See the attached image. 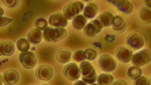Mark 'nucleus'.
<instances>
[{
	"label": "nucleus",
	"mask_w": 151,
	"mask_h": 85,
	"mask_svg": "<svg viewBox=\"0 0 151 85\" xmlns=\"http://www.w3.org/2000/svg\"><path fill=\"white\" fill-rule=\"evenodd\" d=\"M67 31L64 28H55L48 26L42 32L43 39L47 42L56 43L67 37Z\"/></svg>",
	"instance_id": "obj_1"
},
{
	"label": "nucleus",
	"mask_w": 151,
	"mask_h": 85,
	"mask_svg": "<svg viewBox=\"0 0 151 85\" xmlns=\"http://www.w3.org/2000/svg\"><path fill=\"white\" fill-rule=\"evenodd\" d=\"M79 68L80 69L83 81L87 84H92L96 82L98 78L96 71L90 62L84 61L81 63Z\"/></svg>",
	"instance_id": "obj_2"
},
{
	"label": "nucleus",
	"mask_w": 151,
	"mask_h": 85,
	"mask_svg": "<svg viewBox=\"0 0 151 85\" xmlns=\"http://www.w3.org/2000/svg\"><path fill=\"white\" fill-rule=\"evenodd\" d=\"M84 4L81 2H70L63 9V15L67 21H71L84 9Z\"/></svg>",
	"instance_id": "obj_3"
},
{
	"label": "nucleus",
	"mask_w": 151,
	"mask_h": 85,
	"mask_svg": "<svg viewBox=\"0 0 151 85\" xmlns=\"http://www.w3.org/2000/svg\"><path fill=\"white\" fill-rule=\"evenodd\" d=\"M151 60V52L149 49H143L133 54L132 56V62L133 66L137 67L144 66L150 63Z\"/></svg>",
	"instance_id": "obj_4"
},
{
	"label": "nucleus",
	"mask_w": 151,
	"mask_h": 85,
	"mask_svg": "<svg viewBox=\"0 0 151 85\" xmlns=\"http://www.w3.org/2000/svg\"><path fill=\"white\" fill-rule=\"evenodd\" d=\"M145 39L144 36L139 32H132L126 39V44L133 50H139L143 48Z\"/></svg>",
	"instance_id": "obj_5"
},
{
	"label": "nucleus",
	"mask_w": 151,
	"mask_h": 85,
	"mask_svg": "<svg viewBox=\"0 0 151 85\" xmlns=\"http://www.w3.org/2000/svg\"><path fill=\"white\" fill-rule=\"evenodd\" d=\"M98 65L100 69L106 72H112L116 68V62L108 54H104L101 56L98 60Z\"/></svg>",
	"instance_id": "obj_6"
},
{
	"label": "nucleus",
	"mask_w": 151,
	"mask_h": 85,
	"mask_svg": "<svg viewBox=\"0 0 151 85\" xmlns=\"http://www.w3.org/2000/svg\"><path fill=\"white\" fill-rule=\"evenodd\" d=\"M19 60L22 64L23 66L27 69H31L36 66L37 60L34 54L32 51L21 52L19 55Z\"/></svg>",
	"instance_id": "obj_7"
},
{
	"label": "nucleus",
	"mask_w": 151,
	"mask_h": 85,
	"mask_svg": "<svg viewBox=\"0 0 151 85\" xmlns=\"http://www.w3.org/2000/svg\"><path fill=\"white\" fill-rule=\"evenodd\" d=\"M64 74L66 78L71 81H76L80 78L81 72L76 63H68L64 66Z\"/></svg>",
	"instance_id": "obj_8"
},
{
	"label": "nucleus",
	"mask_w": 151,
	"mask_h": 85,
	"mask_svg": "<svg viewBox=\"0 0 151 85\" xmlns=\"http://www.w3.org/2000/svg\"><path fill=\"white\" fill-rule=\"evenodd\" d=\"M102 25L97 19H93L88 23L83 29V32L88 37L94 38L99 33L102 29Z\"/></svg>",
	"instance_id": "obj_9"
},
{
	"label": "nucleus",
	"mask_w": 151,
	"mask_h": 85,
	"mask_svg": "<svg viewBox=\"0 0 151 85\" xmlns=\"http://www.w3.org/2000/svg\"><path fill=\"white\" fill-rule=\"evenodd\" d=\"M110 3L113 4L119 11L126 15H129L134 11V5L129 1L126 0H110Z\"/></svg>",
	"instance_id": "obj_10"
},
{
	"label": "nucleus",
	"mask_w": 151,
	"mask_h": 85,
	"mask_svg": "<svg viewBox=\"0 0 151 85\" xmlns=\"http://www.w3.org/2000/svg\"><path fill=\"white\" fill-rule=\"evenodd\" d=\"M53 69L48 65H42L38 67V69L36 71V75L40 80L48 81L51 80L53 76Z\"/></svg>",
	"instance_id": "obj_11"
},
{
	"label": "nucleus",
	"mask_w": 151,
	"mask_h": 85,
	"mask_svg": "<svg viewBox=\"0 0 151 85\" xmlns=\"http://www.w3.org/2000/svg\"><path fill=\"white\" fill-rule=\"evenodd\" d=\"M48 24L52 27L55 28H64L68 24V21L64 17V15L60 13L53 14L49 17Z\"/></svg>",
	"instance_id": "obj_12"
},
{
	"label": "nucleus",
	"mask_w": 151,
	"mask_h": 85,
	"mask_svg": "<svg viewBox=\"0 0 151 85\" xmlns=\"http://www.w3.org/2000/svg\"><path fill=\"white\" fill-rule=\"evenodd\" d=\"M111 26L114 32L117 33H122L126 29L127 23L122 16L116 15L113 16Z\"/></svg>",
	"instance_id": "obj_13"
},
{
	"label": "nucleus",
	"mask_w": 151,
	"mask_h": 85,
	"mask_svg": "<svg viewBox=\"0 0 151 85\" xmlns=\"http://www.w3.org/2000/svg\"><path fill=\"white\" fill-rule=\"evenodd\" d=\"M133 53L132 51L125 47H119L116 51V56L119 61L123 63H129L131 62Z\"/></svg>",
	"instance_id": "obj_14"
},
{
	"label": "nucleus",
	"mask_w": 151,
	"mask_h": 85,
	"mask_svg": "<svg viewBox=\"0 0 151 85\" xmlns=\"http://www.w3.org/2000/svg\"><path fill=\"white\" fill-rule=\"evenodd\" d=\"M19 73L15 69H9L4 71L2 79L5 85H12L18 82Z\"/></svg>",
	"instance_id": "obj_15"
},
{
	"label": "nucleus",
	"mask_w": 151,
	"mask_h": 85,
	"mask_svg": "<svg viewBox=\"0 0 151 85\" xmlns=\"http://www.w3.org/2000/svg\"><path fill=\"white\" fill-rule=\"evenodd\" d=\"M15 51L14 43L11 41H0V56H12Z\"/></svg>",
	"instance_id": "obj_16"
},
{
	"label": "nucleus",
	"mask_w": 151,
	"mask_h": 85,
	"mask_svg": "<svg viewBox=\"0 0 151 85\" xmlns=\"http://www.w3.org/2000/svg\"><path fill=\"white\" fill-rule=\"evenodd\" d=\"M98 6L96 3L94 2H89L84 7L83 9V15L86 17V19H94L97 16L98 13Z\"/></svg>",
	"instance_id": "obj_17"
},
{
	"label": "nucleus",
	"mask_w": 151,
	"mask_h": 85,
	"mask_svg": "<svg viewBox=\"0 0 151 85\" xmlns=\"http://www.w3.org/2000/svg\"><path fill=\"white\" fill-rule=\"evenodd\" d=\"M27 40L32 44H39L42 40V32L37 29H32L27 33Z\"/></svg>",
	"instance_id": "obj_18"
},
{
	"label": "nucleus",
	"mask_w": 151,
	"mask_h": 85,
	"mask_svg": "<svg viewBox=\"0 0 151 85\" xmlns=\"http://www.w3.org/2000/svg\"><path fill=\"white\" fill-rule=\"evenodd\" d=\"M72 57V53L70 50L66 48H60L57 53V60L60 64H67L70 61Z\"/></svg>",
	"instance_id": "obj_19"
},
{
	"label": "nucleus",
	"mask_w": 151,
	"mask_h": 85,
	"mask_svg": "<svg viewBox=\"0 0 151 85\" xmlns=\"http://www.w3.org/2000/svg\"><path fill=\"white\" fill-rule=\"evenodd\" d=\"M113 14L110 11H104L98 15L97 20L101 23L102 27H110L111 26L112 21H113Z\"/></svg>",
	"instance_id": "obj_20"
},
{
	"label": "nucleus",
	"mask_w": 151,
	"mask_h": 85,
	"mask_svg": "<svg viewBox=\"0 0 151 85\" xmlns=\"http://www.w3.org/2000/svg\"><path fill=\"white\" fill-rule=\"evenodd\" d=\"M72 25L77 30H82L88 24V20L83 15L79 14L76 17H74L72 20Z\"/></svg>",
	"instance_id": "obj_21"
},
{
	"label": "nucleus",
	"mask_w": 151,
	"mask_h": 85,
	"mask_svg": "<svg viewBox=\"0 0 151 85\" xmlns=\"http://www.w3.org/2000/svg\"><path fill=\"white\" fill-rule=\"evenodd\" d=\"M97 81L98 85H112L113 77L110 73H101L97 78Z\"/></svg>",
	"instance_id": "obj_22"
},
{
	"label": "nucleus",
	"mask_w": 151,
	"mask_h": 85,
	"mask_svg": "<svg viewBox=\"0 0 151 85\" xmlns=\"http://www.w3.org/2000/svg\"><path fill=\"white\" fill-rule=\"evenodd\" d=\"M139 19L146 24L151 23V9L149 7H144L139 13Z\"/></svg>",
	"instance_id": "obj_23"
},
{
	"label": "nucleus",
	"mask_w": 151,
	"mask_h": 85,
	"mask_svg": "<svg viewBox=\"0 0 151 85\" xmlns=\"http://www.w3.org/2000/svg\"><path fill=\"white\" fill-rule=\"evenodd\" d=\"M142 74V70L140 67L132 66L128 69V76L132 80H135L136 78H139L141 76Z\"/></svg>",
	"instance_id": "obj_24"
},
{
	"label": "nucleus",
	"mask_w": 151,
	"mask_h": 85,
	"mask_svg": "<svg viewBox=\"0 0 151 85\" xmlns=\"http://www.w3.org/2000/svg\"><path fill=\"white\" fill-rule=\"evenodd\" d=\"M16 46H17L18 51H20L21 52H26V51H29V49L30 48V43L28 41L27 39L22 38L17 41Z\"/></svg>",
	"instance_id": "obj_25"
},
{
	"label": "nucleus",
	"mask_w": 151,
	"mask_h": 85,
	"mask_svg": "<svg viewBox=\"0 0 151 85\" xmlns=\"http://www.w3.org/2000/svg\"><path fill=\"white\" fill-rule=\"evenodd\" d=\"M84 55L86 60L92 61L95 60L98 56V52L94 48H87L84 51Z\"/></svg>",
	"instance_id": "obj_26"
},
{
	"label": "nucleus",
	"mask_w": 151,
	"mask_h": 85,
	"mask_svg": "<svg viewBox=\"0 0 151 85\" xmlns=\"http://www.w3.org/2000/svg\"><path fill=\"white\" fill-rule=\"evenodd\" d=\"M48 21L44 18H38L35 21V27L42 32L48 27Z\"/></svg>",
	"instance_id": "obj_27"
},
{
	"label": "nucleus",
	"mask_w": 151,
	"mask_h": 85,
	"mask_svg": "<svg viewBox=\"0 0 151 85\" xmlns=\"http://www.w3.org/2000/svg\"><path fill=\"white\" fill-rule=\"evenodd\" d=\"M73 60L78 63H83L86 61V57L84 55V51L79 50V51H76L73 55Z\"/></svg>",
	"instance_id": "obj_28"
},
{
	"label": "nucleus",
	"mask_w": 151,
	"mask_h": 85,
	"mask_svg": "<svg viewBox=\"0 0 151 85\" xmlns=\"http://www.w3.org/2000/svg\"><path fill=\"white\" fill-rule=\"evenodd\" d=\"M134 85H150V82L147 77L140 76L134 80Z\"/></svg>",
	"instance_id": "obj_29"
},
{
	"label": "nucleus",
	"mask_w": 151,
	"mask_h": 85,
	"mask_svg": "<svg viewBox=\"0 0 151 85\" xmlns=\"http://www.w3.org/2000/svg\"><path fill=\"white\" fill-rule=\"evenodd\" d=\"M2 3L6 5L8 8L13 9L19 5L20 1L19 0H2Z\"/></svg>",
	"instance_id": "obj_30"
},
{
	"label": "nucleus",
	"mask_w": 151,
	"mask_h": 85,
	"mask_svg": "<svg viewBox=\"0 0 151 85\" xmlns=\"http://www.w3.org/2000/svg\"><path fill=\"white\" fill-rule=\"evenodd\" d=\"M12 21V19L6 17H0V27H3L9 25Z\"/></svg>",
	"instance_id": "obj_31"
},
{
	"label": "nucleus",
	"mask_w": 151,
	"mask_h": 85,
	"mask_svg": "<svg viewBox=\"0 0 151 85\" xmlns=\"http://www.w3.org/2000/svg\"><path fill=\"white\" fill-rule=\"evenodd\" d=\"M112 85H128V84L125 81L122 80V79H119V80L115 81L114 82H113Z\"/></svg>",
	"instance_id": "obj_32"
},
{
	"label": "nucleus",
	"mask_w": 151,
	"mask_h": 85,
	"mask_svg": "<svg viewBox=\"0 0 151 85\" xmlns=\"http://www.w3.org/2000/svg\"><path fill=\"white\" fill-rule=\"evenodd\" d=\"M73 85H87V84H86L82 80H78L73 84Z\"/></svg>",
	"instance_id": "obj_33"
},
{
	"label": "nucleus",
	"mask_w": 151,
	"mask_h": 85,
	"mask_svg": "<svg viewBox=\"0 0 151 85\" xmlns=\"http://www.w3.org/2000/svg\"><path fill=\"white\" fill-rule=\"evenodd\" d=\"M4 13H5V11H4V9H2V7H0V17H2L4 14Z\"/></svg>",
	"instance_id": "obj_34"
},
{
	"label": "nucleus",
	"mask_w": 151,
	"mask_h": 85,
	"mask_svg": "<svg viewBox=\"0 0 151 85\" xmlns=\"http://www.w3.org/2000/svg\"><path fill=\"white\" fill-rule=\"evenodd\" d=\"M3 83V79H2V75L0 74V85H2Z\"/></svg>",
	"instance_id": "obj_35"
},
{
	"label": "nucleus",
	"mask_w": 151,
	"mask_h": 85,
	"mask_svg": "<svg viewBox=\"0 0 151 85\" xmlns=\"http://www.w3.org/2000/svg\"><path fill=\"white\" fill-rule=\"evenodd\" d=\"M91 85H98V84H91Z\"/></svg>",
	"instance_id": "obj_36"
},
{
	"label": "nucleus",
	"mask_w": 151,
	"mask_h": 85,
	"mask_svg": "<svg viewBox=\"0 0 151 85\" xmlns=\"http://www.w3.org/2000/svg\"><path fill=\"white\" fill-rule=\"evenodd\" d=\"M40 85H48V84H40Z\"/></svg>",
	"instance_id": "obj_37"
}]
</instances>
